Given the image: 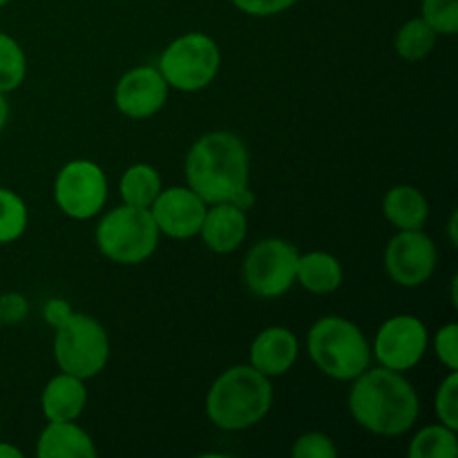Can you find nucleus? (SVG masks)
<instances>
[{"label":"nucleus","mask_w":458,"mask_h":458,"mask_svg":"<svg viewBox=\"0 0 458 458\" xmlns=\"http://www.w3.org/2000/svg\"><path fill=\"white\" fill-rule=\"evenodd\" d=\"M206 210H208V204L188 186L161 188L150 206V215L159 233L173 240H188V237L199 235Z\"/></svg>","instance_id":"obj_12"},{"label":"nucleus","mask_w":458,"mask_h":458,"mask_svg":"<svg viewBox=\"0 0 458 458\" xmlns=\"http://www.w3.org/2000/svg\"><path fill=\"white\" fill-rule=\"evenodd\" d=\"M56 206L72 219H92L107 199V179L98 164L88 159L70 161L54 182Z\"/></svg>","instance_id":"obj_9"},{"label":"nucleus","mask_w":458,"mask_h":458,"mask_svg":"<svg viewBox=\"0 0 458 458\" xmlns=\"http://www.w3.org/2000/svg\"><path fill=\"white\" fill-rule=\"evenodd\" d=\"M30 213L21 195L0 188V244H12L27 231Z\"/></svg>","instance_id":"obj_24"},{"label":"nucleus","mask_w":458,"mask_h":458,"mask_svg":"<svg viewBox=\"0 0 458 458\" xmlns=\"http://www.w3.org/2000/svg\"><path fill=\"white\" fill-rule=\"evenodd\" d=\"M7 119H9V103L7 98H4V94L0 92V130L7 125Z\"/></svg>","instance_id":"obj_33"},{"label":"nucleus","mask_w":458,"mask_h":458,"mask_svg":"<svg viewBox=\"0 0 458 458\" xmlns=\"http://www.w3.org/2000/svg\"><path fill=\"white\" fill-rule=\"evenodd\" d=\"M298 335L286 327H268L250 344V367L267 378H277L293 369L298 360Z\"/></svg>","instance_id":"obj_14"},{"label":"nucleus","mask_w":458,"mask_h":458,"mask_svg":"<svg viewBox=\"0 0 458 458\" xmlns=\"http://www.w3.org/2000/svg\"><path fill=\"white\" fill-rule=\"evenodd\" d=\"M0 458H22V452L12 443L0 441Z\"/></svg>","instance_id":"obj_32"},{"label":"nucleus","mask_w":458,"mask_h":458,"mask_svg":"<svg viewBox=\"0 0 458 458\" xmlns=\"http://www.w3.org/2000/svg\"><path fill=\"white\" fill-rule=\"evenodd\" d=\"M186 182L208 206L235 201L249 188V150L244 141L226 130L197 139L186 157Z\"/></svg>","instance_id":"obj_2"},{"label":"nucleus","mask_w":458,"mask_h":458,"mask_svg":"<svg viewBox=\"0 0 458 458\" xmlns=\"http://www.w3.org/2000/svg\"><path fill=\"white\" fill-rule=\"evenodd\" d=\"M353 420L376 437H401L419 420V394L401 371L367 367L349 392Z\"/></svg>","instance_id":"obj_1"},{"label":"nucleus","mask_w":458,"mask_h":458,"mask_svg":"<svg viewBox=\"0 0 458 458\" xmlns=\"http://www.w3.org/2000/svg\"><path fill=\"white\" fill-rule=\"evenodd\" d=\"M438 34L423 21V18H411L398 30L396 34V54L403 61H423L437 47Z\"/></svg>","instance_id":"obj_22"},{"label":"nucleus","mask_w":458,"mask_h":458,"mask_svg":"<svg viewBox=\"0 0 458 458\" xmlns=\"http://www.w3.org/2000/svg\"><path fill=\"white\" fill-rule=\"evenodd\" d=\"M9 3H12V0H0V9H3L4 4H9Z\"/></svg>","instance_id":"obj_35"},{"label":"nucleus","mask_w":458,"mask_h":458,"mask_svg":"<svg viewBox=\"0 0 458 458\" xmlns=\"http://www.w3.org/2000/svg\"><path fill=\"white\" fill-rule=\"evenodd\" d=\"M159 235L150 208L123 204L101 217L97 226V246L112 262L134 267L155 255Z\"/></svg>","instance_id":"obj_5"},{"label":"nucleus","mask_w":458,"mask_h":458,"mask_svg":"<svg viewBox=\"0 0 458 458\" xmlns=\"http://www.w3.org/2000/svg\"><path fill=\"white\" fill-rule=\"evenodd\" d=\"M434 411H437L438 420L447 428L458 432V374L450 371L445 380L438 385L437 398H434Z\"/></svg>","instance_id":"obj_26"},{"label":"nucleus","mask_w":458,"mask_h":458,"mask_svg":"<svg viewBox=\"0 0 458 458\" xmlns=\"http://www.w3.org/2000/svg\"><path fill=\"white\" fill-rule=\"evenodd\" d=\"M291 456L293 458H335L338 456V447L331 441V437L322 432H307L293 443L291 447Z\"/></svg>","instance_id":"obj_27"},{"label":"nucleus","mask_w":458,"mask_h":458,"mask_svg":"<svg viewBox=\"0 0 458 458\" xmlns=\"http://www.w3.org/2000/svg\"><path fill=\"white\" fill-rule=\"evenodd\" d=\"M307 352L313 365L334 380H353L369 367L371 349L360 327L340 316H325L309 329Z\"/></svg>","instance_id":"obj_4"},{"label":"nucleus","mask_w":458,"mask_h":458,"mask_svg":"<svg viewBox=\"0 0 458 458\" xmlns=\"http://www.w3.org/2000/svg\"><path fill=\"white\" fill-rule=\"evenodd\" d=\"M240 12L249 13V16L267 18V16H277V13L286 12V9L293 7L298 0H231Z\"/></svg>","instance_id":"obj_30"},{"label":"nucleus","mask_w":458,"mask_h":458,"mask_svg":"<svg viewBox=\"0 0 458 458\" xmlns=\"http://www.w3.org/2000/svg\"><path fill=\"white\" fill-rule=\"evenodd\" d=\"M54 358L58 369L76 378H94L110 358V338L98 320L85 313H72L54 335Z\"/></svg>","instance_id":"obj_6"},{"label":"nucleus","mask_w":458,"mask_h":458,"mask_svg":"<svg viewBox=\"0 0 458 458\" xmlns=\"http://www.w3.org/2000/svg\"><path fill=\"white\" fill-rule=\"evenodd\" d=\"M434 352L437 358L447 367L450 371L458 369V325L450 322V325L441 327L434 335Z\"/></svg>","instance_id":"obj_28"},{"label":"nucleus","mask_w":458,"mask_h":458,"mask_svg":"<svg viewBox=\"0 0 458 458\" xmlns=\"http://www.w3.org/2000/svg\"><path fill=\"white\" fill-rule=\"evenodd\" d=\"M298 258V249L280 237L258 242L246 253L244 268H242L244 284L258 298H280L295 284Z\"/></svg>","instance_id":"obj_8"},{"label":"nucleus","mask_w":458,"mask_h":458,"mask_svg":"<svg viewBox=\"0 0 458 458\" xmlns=\"http://www.w3.org/2000/svg\"><path fill=\"white\" fill-rule=\"evenodd\" d=\"M438 250L429 235H425L423 228L419 231H398L389 240L385 249V271L405 289H416L425 284L437 271Z\"/></svg>","instance_id":"obj_10"},{"label":"nucleus","mask_w":458,"mask_h":458,"mask_svg":"<svg viewBox=\"0 0 458 458\" xmlns=\"http://www.w3.org/2000/svg\"><path fill=\"white\" fill-rule=\"evenodd\" d=\"M423 18L438 36L458 31V0H423Z\"/></svg>","instance_id":"obj_25"},{"label":"nucleus","mask_w":458,"mask_h":458,"mask_svg":"<svg viewBox=\"0 0 458 458\" xmlns=\"http://www.w3.org/2000/svg\"><path fill=\"white\" fill-rule=\"evenodd\" d=\"M273 405L271 378L250 365H235L224 371L206 396L210 423L226 432H242L258 425Z\"/></svg>","instance_id":"obj_3"},{"label":"nucleus","mask_w":458,"mask_h":458,"mask_svg":"<svg viewBox=\"0 0 458 458\" xmlns=\"http://www.w3.org/2000/svg\"><path fill=\"white\" fill-rule=\"evenodd\" d=\"M168 83L152 65L134 67L125 72L114 89V103L128 119H150L168 101Z\"/></svg>","instance_id":"obj_13"},{"label":"nucleus","mask_w":458,"mask_h":458,"mask_svg":"<svg viewBox=\"0 0 458 458\" xmlns=\"http://www.w3.org/2000/svg\"><path fill=\"white\" fill-rule=\"evenodd\" d=\"M222 63L217 43L208 34L191 31L179 36L161 52L159 67L161 76L168 88L179 92H199L215 81Z\"/></svg>","instance_id":"obj_7"},{"label":"nucleus","mask_w":458,"mask_h":458,"mask_svg":"<svg viewBox=\"0 0 458 458\" xmlns=\"http://www.w3.org/2000/svg\"><path fill=\"white\" fill-rule=\"evenodd\" d=\"M428 344L429 334L423 320L416 316H394L380 325L371 352L380 367L405 374L423 360Z\"/></svg>","instance_id":"obj_11"},{"label":"nucleus","mask_w":458,"mask_h":458,"mask_svg":"<svg viewBox=\"0 0 458 458\" xmlns=\"http://www.w3.org/2000/svg\"><path fill=\"white\" fill-rule=\"evenodd\" d=\"M456 213L452 215L450 217V224H447V226H450V242H452V246H456V242H458V237H456Z\"/></svg>","instance_id":"obj_34"},{"label":"nucleus","mask_w":458,"mask_h":458,"mask_svg":"<svg viewBox=\"0 0 458 458\" xmlns=\"http://www.w3.org/2000/svg\"><path fill=\"white\" fill-rule=\"evenodd\" d=\"M27 76V56L21 43L0 31V92H13Z\"/></svg>","instance_id":"obj_23"},{"label":"nucleus","mask_w":458,"mask_h":458,"mask_svg":"<svg viewBox=\"0 0 458 458\" xmlns=\"http://www.w3.org/2000/svg\"><path fill=\"white\" fill-rule=\"evenodd\" d=\"M383 213L398 231H419L429 217V204L414 186H394L383 199Z\"/></svg>","instance_id":"obj_19"},{"label":"nucleus","mask_w":458,"mask_h":458,"mask_svg":"<svg viewBox=\"0 0 458 458\" xmlns=\"http://www.w3.org/2000/svg\"><path fill=\"white\" fill-rule=\"evenodd\" d=\"M38 458H94L97 447L89 434L74 420L49 423L36 443Z\"/></svg>","instance_id":"obj_17"},{"label":"nucleus","mask_w":458,"mask_h":458,"mask_svg":"<svg viewBox=\"0 0 458 458\" xmlns=\"http://www.w3.org/2000/svg\"><path fill=\"white\" fill-rule=\"evenodd\" d=\"M249 233V217L246 210L235 206L233 201H224V204H210L206 210L204 224L199 228V235L204 244L208 246L213 253L226 255L240 249Z\"/></svg>","instance_id":"obj_15"},{"label":"nucleus","mask_w":458,"mask_h":458,"mask_svg":"<svg viewBox=\"0 0 458 458\" xmlns=\"http://www.w3.org/2000/svg\"><path fill=\"white\" fill-rule=\"evenodd\" d=\"M161 177L150 164H134L123 173L119 183V192L123 204L150 208L152 201L161 192Z\"/></svg>","instance_id":"obj_20"},{"label":"nucleus","mask_w":458,"mask_h":458,"mask_svg":"<svg viewBox=\"0 0 458 458\" xmlns=\"http://www.w3.org/2000/svg\"><path fill=\"white\" fill-rule=\"evenodd\" d=\"M458 454L456 429L447 425H428L410 443V458H454Z\"/></svg>","instance_id":"obj_21"},{"label":"nucleus","mask_w":458,"mask_h":458,"mask_svg":"<svg viewBox=\"0 0 458 458\" xmlns=\"http://www.w3.org/2000/svg\"><path fill=\"white\" fill-rule=\"evenodd\" d=\"M88 405V389L85 380L61 371L54 376L43 389L40 396V410L49 423H63V420H76L83 414Z\"/></svg>","instance_id":"obj_16"},{"label":"nucleus","mask_w":458,"mask_h":458,"mask_svg":"<svg viewBox=\"0 0 458 458\" xmlns=\"http://www.w3.org/2000/svg\"><path fill=\"white\" fill-rule=\"evenodd\" d=\"M343 264L335 255L325 253V250H311V253H304L298 258L295 282H300L309 293H335L343 286Z\"/></svg>","instance_id":"obj_18"},{"label":"nucleus","mask_w":458,"mask_h":458,"mask_svg":"<svg viewBox=\"0 0 458 458\" xmlns=\"http://www.w3.org/2000/svg\"><path fill=\"white\" fill-rule=\"evenodd\" d=\"M72 313H74V309H72V304L63 298L47 300V304H45V309H43L45 322H47V325H52L54 329H58L61 325H65V322L70 320Z\"/></svg>","instance_id":"obj_31"},{"label":"nucleus","mask_w":458,"mask_h":458,"mask_svg":"<svg viewBox=\"0 0 458 458\" xmlns=\"http://www.w3.org/2000/svg\"><path fill=\"white\" fill-rule=\"evenodd\" d=\"M0 327H3V320H0Z\"/></svg>","instance_id":"obj_36"},{"label":"nucleus","mask_w":458,"mask_h":458,"mask_svg":"<svg viewBox=\"0 0 458 458\" xmlns=\"http://www.w3.org/2000/svg\"><path fill=\"white\" fill-rule=\"evenodd\" d=\"M30 313V304L27 298L18 291H9V293L0 295V320L3 325H21Z\"/></svg>","instance_id":"obj_29"}]
</instances>
